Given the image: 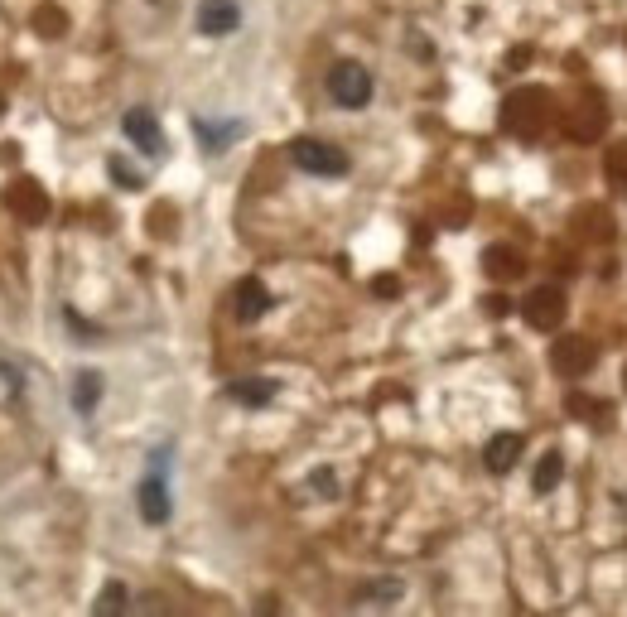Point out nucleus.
I'll return each instance as SVG.
<instances>
[{
  "label": "nucleus",
  "mask_w": 627,
  "mask_h": 617,
  "mask_svg": "<svg viewBox=\"0 0 627 617\" xmlns=\"http://www.w3.org/2000/svg\"><path fill=\"white\" fill-rule=\"evenodd\" d=\"M521 434H512V430H502V434H492L488 439V449H483V463H488L492 473H512L517 468V458H521Z\"/></svg>",
  "instance_id": "6"
},
{
  "label": "nucleus",
  "mask_w": 627,
  "mask_h": 617,
  "mask_svg": "<svg viewBox=\"0 0 627 617\" xmlns=\"http://www.w3.org/2000/svg\"><path fill=\"white\" fill-rule=\"evenodd\" d=\"M227 396L237 405H271L275 401V381H266V376H251V381H232L227 386Z\"/></svg>",
  "instance_id": "8"
},
{
  "label": "nucleus",
  "mask_w": 627,
  "mask_h": 617,
  "mask_svg": "<svg viewBox=\"0 0 627 617\" xmlns=\"http://www.w3.org/2000/svg\"><path fill=\"white\" fill-rule=\"evenodd\" d=\"M92 608H97V613H121V608H126V589H121V584H107V593H102Z\"/></svg>",
  "instance_id": "12"
},
{
  "label": "nucleus",
  "mask_w": 627,
  "mask_h": 617,
  "mask_svg": "<svg viewBox=\"0 0 627 617\" xmlns=\"http://www.w3.org/2000/svg\"><path fill=\"white\" fill-rule=\"evenodd\" d=\"M237 135H242V126H237V121H232V126H222V131H213L208 121H198V140H203L208 150H222V145H232Z\"/></svg>",
  "instance_id": "11"
},
{
  "label": "nucleus",
  "mask_w": 627,
  "mask_h": 617,
  "mask_svg": "<svg viewBox=\"0 0 627 617\" xmlns=\"http://www.w3.org/2000/svg\"><path fill=\"white\" fill-rule=\"evenodd\" d=\"M97 401H102V376L78 372V381H73V410H78V415H92Z\"/></svg>",
  "instance_id": "9"
},
{
  "label": "nucleus",
  "mask_w": 627,
  "mask_h": 617,
  "mask_svg": "<svg viewBox=\"0 0 627 617\" xmlns=\"http://www.w3.org/2000/svg\"><path fill=\"white\" fill-rule=\"evenodd\" d=\"M232 304H237V319L242 323H256L266 309H271V290H266L256 275H246L242 285H237V299H232Z\"/></svg>",
  "instance_id": "7"
},
{
  "label": "nucleus",
  "mask_w": 627,
  "mask_h": 617,
  "mask_svg": "<svg viewBox=\"0 0 627 617\" xmlns=\"http://www.w3.org/2000/svg\"><path fill=\"white\" fill-rule=\"evenodd\" d=\"M290 160L300 164L304 174H319V179H343L348 174V155L328 140H314V135H300L290 140Z\"/></svg>",
  "instance_id": "1"
},
{
  "label": "nucleus",
  "mask_w": 627,
  "mask_h": 617,
  "mask_svg": "<svg viewBox=\"0 0 627 617\" xmlns=\"http://www.w3.org/2000/svg\"><path fill=\"white\" fill-rule=\"evenodd\" d=\"M136 502H140V516H145L150 526H164V521H169V487H164V468H160V463L145 473Z\"/></svg>",
  "instance_id": "3"
},
{
  "label": "nucleus",
  "mask_w": 627,
  "mask_h": 617,
  "mask_svg": "<svg viewBox=\"0 0 627 617\" xmlns=\"http://www.w3.org/2000/svg\"><path fill=\"white\" fill-rule=\"evenodd\" d=\"M121 131H126V140L136 145V150H145V155H160L164 150V135H160V121H155V111H126V121H121Z\"/></svg>",
  "instance_id": "4"
},
{
  "label": "nucleus",
  "mask_w": 627,
  "mask_h": 617,
  "mask_svg": "<svg viewBox=\"0 0 627 617\" xmlns=\"http://www.w3.org/2000/svg\"><path fill=\"white\" fill-rule=\"evenodd\" d=\"M237 25H242L237 0H203V5H198V29H203V34H232Z\"/></svg>",
  "instance_id": "5"
},
{
  "label": "nucleus",
  "mask_w": 627,
  "mask_h": 617,
  "mask_svg": "<svg viewBox=\"0 0 627 617\" xmlns=\"http://www.w3.org/2000/svg\"><path fill=\"white\" fill-rule=\"evenodd\" d=\"M560 478H565V458L560 454H546L541 463H536V492H555Z\"/></svg>",
  "instance_id": "10"
},
{
  "label": "nucleus",
  "mask_w": 627,
  "mask_h": 617,
  "mask_svg": "<svg viewBox=\"0 0 627 617\" xmlns=\"http://www.w3.org/2000/svg\"><path fill=\"white\" fill-rule=\"evenodd\" d=\"M328 97H333L338 107L362 111L372 102V73H367L362 63H353V58L333 63V73H328Z\"/></svg>",
  "instance_id": "2"
}]
</instances>
